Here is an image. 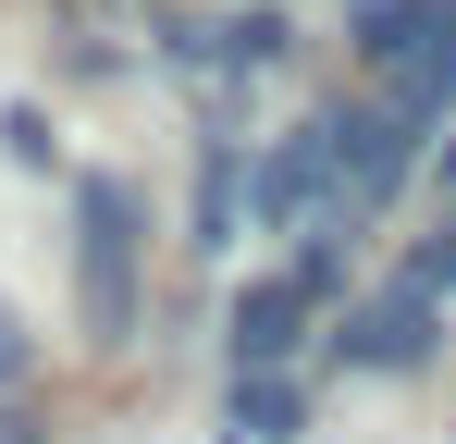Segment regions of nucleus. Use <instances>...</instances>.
<instances>
[{"mask_svg":"<svg viewBox=\"0 0 456 444\" xmlns=\"http://www.w3.org/2000/svg\"><path fill=\"white\" fill-rule=\"evenodd\" d=\"M234 432L247 444H297L308 432V395L284 382V370H234Z\"/></svg>","mask_w":456,"mask_h":444,"instance_id":"obj_5","label":"nucleus"},{"mask_svg":"<svg viewBox=\"0 0 456 444\" xmlns=\"http://www.w3.org/2000/svg\"><path fill=\"white\" fill-rule=\"evenodd\" d=\"M308 308H321V284H308V272L247 284V296H234V370H284V358H297V333H308Z\"/></svg>","mask_w":456,"mask_h":444,"instance_id":"obj_4","label":"nucleus"},{"mask_svg":"<svg viewBox=\"0 0 456 444\" xmlns=\"http://www.w3.org/2000/svg\"><path fill=\"white\" fill-rule=\"evenodd\" d=\"M407 284H432V296L456 284V222H444V234H432V247H419V272H407Z\"/></svg>","mask_w":456,"mask_h":444,"instance_id":"obj_8","label":"nucleus"},{"mask_svg":"<svg viewBox=\"0 0 456 444\" xmlns=\"http://www.w3.org/2000/svg\"><path fill=\"white\" fill-rule=\"evenodd\" d=\"M25 370H37V333H25L12 296H0V395H25Z\"/></svg>","mask_w":456,"mask_h":444,"instance_id":"obj_7","label":"nucleus"},{"mask_svg":"<svg viewBox=\"0 0 456 444\" xmlns=\"http://www.w3.org/2000/svg\"><path fill=\"white\" fill-rule=\"evenodd\" d=\"M382 111H395L407 136H419L432 111H456V0H432V25L382 62Z\"/></svg>","mask_w":456,"mask_h":444,"instance_id":"obj_2","label":"nucleus"},{"mask_svg":"<svg viewBox=\"0 0 456 444\" xmlns=\"http://www.w3.org/2000/svg\"><path fill=\"white\" fill-rule=\"evenodd\" d=\"M223 234H234V136L210 148V185H198V259H210Z\"/></svg>","mask_w":456,"mask_h":444,"instance_id":"obj_6","label":"nucleus"},{"mask_svg":"<svg viewBox=\"0 0 456 444\" xmlns=\"http://www.w3.org/2000/svg\"><path fill=\"white\" fill-rule=\"evenodd\" d=\"M75 308L99 346H136V185H86L75 198Z\"/></svg>","mask_w":456,"mask_h":444,"instance_id":"obj_1","label":"nucleus"},{"mask_svg":"<svg viewBox=\"0 0 456 444\" xmlns=\"http://www.w3.org/2000/svg\"><path fill=\"white\" fill-rule=\"evenodd\" d=\"M444 346L432 333V284H382V296H358V321H346V358L358 370H419Z\"/></svg>","mask_w":456,"mask_h":444,"instance_id":"obj_3","label":"nucleus"},{"mask_svg":"<svg viewBox=\"0 0 456 444\" xmlns=\"http://www.w3.org/2000/svg\"><path fill=\"white\" fill-rule=\"evenodd\" d=\"M0 444H50V420H37L25 395H0Z\"/></svg>","mask_w":456,"mask_h":444,"instance_id":"obj_9","label":"nucleus"}]
</instances>
